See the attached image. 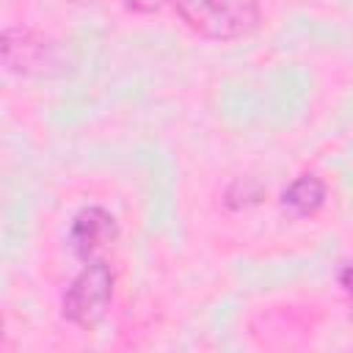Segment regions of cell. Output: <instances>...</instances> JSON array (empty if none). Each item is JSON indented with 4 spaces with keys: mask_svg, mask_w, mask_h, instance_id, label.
Here are the masks:
<instances>
[{
    "mask_svg": "<svg viewBox=\"0 0 353 353\" xmlns=\"http://www.w3.org/2000/svg\"><path fill=\"white\" fill-rule=\"evenodd\" d=\"M328 199V188L317 174H301L281 190V210L292 218H312L323 210Z\"/></svg>",
    "mask_w": 353,
    "mask_h": 353,
    "instance_id": "cell-5",
    "label": "cell"
},
{
    "mask_svg": "<svg viewBox=\"0 0 353 353\" xmlns=\"http://www.w3.org/2000/svg\"><path fill=\"white\" fill-rule=\"evenodd\" d=\"M163 3L165 0H124V6L135 14H154V11L163 8Z\"/></svg>",
    "mask_w": 353,
    "mask_h": 353,
    "instance_id": "cell-7",
    "label": "cell"
},
{
    "mask_svg": "<svg viewBox=\"0 0 353 353\" xmlns=\"http://www.w3.org/2000/svg\"><path fill=\"white\" fill-rule=\"evenodd\" d=\"M0 50H3V66L22 77L50 74L61 63L58 44L28 28H6Z\"/></svg>",
    "mask_w": 353,
    "mask_h": 353,
    "instance_id": "cell-3",
    "label": "cell"
},
{
    "mask_svg": "<svg viewBox=\"0 0 353 353\" xmlns=\"http://www.w3.org/2000/svg\"><path fill=\"white\" fill-rule=\"evenodd\" d=\"M179 19L199 36L234 41L256 30L262 11L259 0H171Z\"/></svg>",
    "mask_w": 353,
    "mask_h": 353,
    "instance_id": "cell-1",
    "label": "cell"
},
{
    "mask_svg": "<svg viewBox=\"0 0 353 353\" xmlns=\"http://www.w3.org/2000/svg\"><path fill=\"white\" fill-rule=\"evenodd\" d=\"M339 284H342V290L347 292V298H350V303H353V262H347V265L339 270Z\"/></svg>",
    "mask_w": 353,
    "mask_h": 353,
    "instance_id": "cell-8",
    "label": "cell"
},
{
    "mask_svg": "<svg viewBox=\"0 0 353 353\" xmlns=\"http://www.w3.org/2000/svg\"><path fill=\"white\" fill-rule=\"evenodd\" d=\"M113 270L105 259H88L66 287L61 298V314L77 328L97 325L113 301Z\"/></svg>",
    "mask_w": 353,
    "mask_h": 353,
    "instance_id": "cell-2",
    "label": "cell"
},
{
    "mask_svg": "<svg viewBox=\"0 0 353 353\" xmlns=\"http://www.w3.org/2000/svg\"><path fill=\"white\" fill-rule=\"evenodd\" d=\"M119 237V223L105 207H83L69 223V248L77 259L88 262Z\"/></svg>",
    "mask_w": 353,
    "mask_h": 353,
    "instance_id": "cell-4",
    "label": "cell"
},
{
    "mask_svg": "<svg viewBox=\"0 0 353 353\" xmlns=\"http://www.w3.org/2000/svg\"><path fill=\"white\" fill-rule=\"evenodd\" d=\"M262 196H265V188H262L254 176H243V179H234V182L226 188L223 204H226L229 210H248V207L259 204Z\"/></svg>",
    "mask_w": 353,
    "mask_h": 353,
    "instance_id": "cell-6",
    "label": "cell"
}]
</instances>
